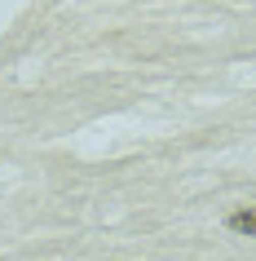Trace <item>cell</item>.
<instances>
[{
    "label": "cell",
    "mask_w": 256,
    "mask_h": 261,
    "mask_svg": "<svg viewBox=\"0 0 256 261\" xmlns=\"http://www.w3.org/2000/svg\"><path fill=\"white\" fill-rule=\"evenodd\" d=\"M225 226L234 234H247V239H256V208H239V213H230Z\"/></svg>",
    "instance_id": "6da1fadb"
}]
</instances>
